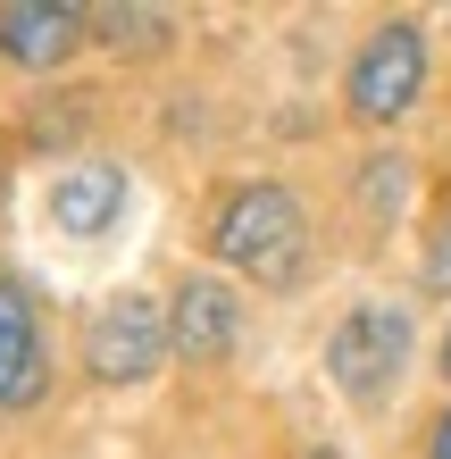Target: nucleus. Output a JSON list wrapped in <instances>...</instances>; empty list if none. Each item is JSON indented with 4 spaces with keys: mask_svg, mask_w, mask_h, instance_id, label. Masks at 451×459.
<instances>
[{
    "mask_svg": "<svg viewBox=\"0 0 451 459\" xmlns=\"http://www.w3.org/2000/svg\"><path fill=\"white\" fill-rule=\"evenodd\" d=\"M209 259L259 292H293L309 267V218H301L293 184H276V176L226 184V201L209 209Z\"/></svg>",
    "mask_w": 451,
    "mask_h": 459,
    "instance_id": "1",
    "label": "nucleus"
},
{
    "mask_svg": "<svg viewBox=\"0 0 451 459\" xmlns=\"http://www.w3.org/2000/svg\"><path fill=\"white\" fill-rule=\"evenodd\" d=\"M418 92H427V34H418L410 17H393V25H377V34L351 50V67H343V117L385 134V126H402L418 109Z\"/></svg>",
    "mask_w": 451,
    "mask_h": 459,
    "instance_id": "2",
    "label": "nucleus"
},
{
    "mask_svg": "<svg viewBox=\"0 0 451 459\" xmlns=\"http://www.w3.org/2000/svg\"><path fill=\"white\" fill-rule=\"evenodd\" d=\"M410 368V309L402 301H351L334 317L326 334V376L343 401H360V410H377V401L402 385Z\"/></svg>",
    "mask_w": 451,
    "mask_h": 459,
    "instance_id": "3",
    "label": "nucleus"
},
{
    "mask_svg": "<svg viewBox=\"0 0 451 459\" xmlns=\"http://www.w3.org/2000/svg\"><path fill=\"white\" fill-rule=\"evenodd\" d=\"M168 301H143V292H117V301H100L84 317V376L92 385H151L159 368H168Z\"/></svg>",
    "mask_w": 451,
    "mask_h": 459,
    "instance_id": "4",
    "label": "nucleus"
},
{
    "mask_svg": "<svg viewBox=\"0 0 451 459\" xmlns=\"http://www.w3.org/2000/svg\"><path fill=\"white\" fill-rule=\"evenodd\" d=\"M168 342H176V359H193V368H218L234 342H243V292H234L226 276H176L168 292Z\"/></svg>",
    "mask_w": 451,
    "mask_h": 459,
    "instance_id": "5",
    "label": "nucleus"
},
{
    "mask_svg": "<svg viewBox=\"0 0 451 459\" xmlns=\"http://www.w3.org/2000/svg\"><path fill=\"white\" fill-rule=\"evenodd\" d=\"M126 209H134V176H126V159H75V168H59V184H50V226H59L67 242L117 234Z\"/></svg>",
    "mask_w": 451,
    "mask_h": 459,
    "instance_id": "6",
    "label": "nucleus"
},
{
    "mask_svg": "<svg viewBox=\"0 0 451 459\" xmlns=\"http://www.w3.org/2000/svg\"><path fill=\"white\" fill-rule=\"evenodd\" d=\"M92 34V9H67V0H9L0 9V59L25 67V75H50L67 67Z\"/></svg>",
    "mask_w": 451,
    "mask_h": 459,
    "instance_id": "7",
    "label": "nucleus"
},
{
    "mask_svg": "<svg viewBox=\"0 0 451 459\" xmlns=\"http://www.w3.org/2000/svg\"><path fill=\"white\" fill-rule=\"evenodd\" d=\"M50 385V359H42V326L25 309L17 284H0V410H34Z\"/></svg>",
    "mask_w": 451,
    "mask_h": 459,
    "instance_id": "8",
    "label": "nucleus"
},
{
    "mask_svg": "<svg viewBox=\"0 0 451 459\" xmlns=\"http://www.w3.org/2000/svg\"><path fill=\"white\" fill-rule=\"evenodd\" d=\"M360 209H368V226H385V218L410 209V159L402 151L393 159H360Z\"/></svg>",
    "mask_w": 451,
    "mask_h": 459,
    "instance_id": "9",
    "label": "nucleus"
},
{
    "mask_svg": "<svg viewBox=\"0 0 451 459\" xmlns=\"http://www.w3.org/2000/svg\"><path fill=\"white\" fill-rule=\"evenodd\" d=\"M92 34L100 42H151V50H168L176 25L159 17V9H92Z\"/></svg>",
    "mask_w": 451,
    "mask_h": 459,
    "instance_id": "10",
    "label": "nucleus"
},
{
    "mask_svg": "<svg viewBox=\"0 0 451 459\" xmlns=\"http://www.w3.org/2000/svg\"><path fill=\"white\" fill-rule=\"evenodd\" d=\"M418 284H427L435 301H451V218L435 226V242H427V267H418Z\"/></svg>",
    "mask_w": 451,
    "mask_h": 459,
    "instance_id": "11",
    "label": "nucleus"
},
{
    "mask_svg": "<svg viewBox=\"0 0 451 459\" xmlns=\"http://www.w3.org/2000/svg\"><path fill=\"white\" fill-rule=\"evenodd\" d=\"M427 459H451V401L427 418Z\"/></svg>",
    "mask_w": 451,
    "mask_h": 459,
    "instance_id": "12",
    "label": "nucleus"
},
{
    "mask_svg": "<svg viewBox=\"0 0 451 459\" xmlns=\"http://www.w3.org/2000/svg\"><path fill=\"white\" fill-rule=\"evenodd\" d=\"M435 368H443V385H451V326H443V351H435Z\"/></svg>",
    "mask_w": 451,
    "mask_h": 459,
    "instance_id": "13",
    "label": "nucleus"
},
{
    "mask_svg": "<svg viewBox=\"0 0 451 459\" xmlns=\"http://www.w3.org/2000/svg\"><path fill=\"white\" fill-rule=\"evenodd\" d=\"M301 459H343V451H301Z\"/></svg>",
    "mask_w": 451,
    "mask_h": 459,
    "instance_id": "14",
    "label": "nucleus"
}]
</instances>
